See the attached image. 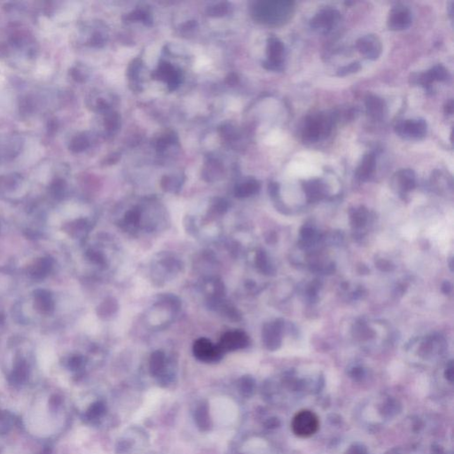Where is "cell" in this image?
<instances>
[{
	"label": "cell",
	"mask_w": 454,
	"mask_h": 454,
	"mask_svg": "<svg viewBox=\"0 0 454 454\" xmlns=\"http://www.w3.org/2000/svg\"><path fill=\"white\" fill-rule=\"evenodd\" d=\"M295 10L294 2L290 0H274L261 3L258 15L263 21L271 24H282L290 21Z\"/></svg>",
	"instance_id": "1"
},
{
	"label": "cell",
	"mask_w": 454,
	"mask_h": 454,
	"mask_svg": "<svg viewBox=\"0 0 454 454\" xmlns=\"http://www.w3.org/2000/svg\"><path fill=\"white\" fill-rule=\"evenodd\" d=\"M333 118L324 114H318L307 118L303 130L304 141L315 143L329 135L333 127Z\"/></svg>",
	"instance_id": "2"
},
{
	"label": "cell",
	"mask_w": 454,
	"mask_h": 454,
	"mask_svg": "<svg viewBox=\"0 0 454 454\" xmlns=\"http://www.w3.org/2000/svg\"><path fill=\"white\" fill-rule=\"evenodd\" d=\"M319 418L311 411H300L294 417L292 429L297 436L309 437L317 432L319 429Z\"/></svg>",
	"instance_id": "3"
},
{
	"label": "cell",
	"mask_w": 454,
	"mask_h": 454,
	"mask_svg": "<svg viewBox=\"0 0 454 454\" xmlns=\"http://www.w3.org/2000/svg\"><path fill=\"white\" fill-rule=\"evenodd\" d=\"M340 14L336 9L326 8L319 10L315 16L311 19V29L319 33H329L331 30L340 22Z\"/></svg>",
	"instance_id": "4"
},
{
	"label": "cell",
	"mask_w": 454,
	"mask_h": 454,
	"mask_svg": "<svg viewBox=\"0 0 454 454\" xmlns=\"http://www.w3.org/2000/svg\"><path fill=\"white\" fill-rule=\"evenodd\" d=\"M427 131L428 125L423 119H408L400 122L395 127V133L407 139H423Z\"/></svg>",
	"instance_id": "5"
},
{
	"label": "cell",
	"mask_w": 454,
	"mask_h": 454,
	"mask_svg": "<svg viewBox=\"0 0 454 454\" xmlns=\"http://www.w3.org/2000/svg\"><path fill=\"white\" fill-rule=\"evenodd\" d=\"M22 147L23 139L18 134H0V162L17 157Z\"/></svg>",
	"instance_id": "6"
},
{
	"label": "cell",
	"mask_w": 454,
	"mask_h": 454,
	"mask_svg": "<svg viewBox=\"0 0 454 454\" xmlns=\"http://www.w3.org/2000/svg\"><path fill=\"white\" fill-rule=\"evenodd\" d=\"M194 354L196 359L203 362H216L222 358L223 352L217 345H213L206 338L198 339L194 345Z\"/></svg>",
	"instance_id": "7"
},
{
	"label": "cell",
	"mask_w": 454,
	"mask_h": 454,
	"mask_svg": "<svg viewBox=\"0 0 454 454\" xmlns=\"http://www.w3.org/2000/svg\"><path fill=\"white\" fill-rule=\"evenodd\" d=\"M412 24V13L408 8L398 5L392 8L388 17V26L389 30H407Z\"/></svg>",
	"instance_id": "8"
},
{
	"label": "cell",
	"mask_w": 454,
	"mask_h": 454,
	"mask_svg": "<svg viewBox=\"0 0 454 454\" xmlns=\"http://www.w3.org/2000/svg\"><path fill=\"white\" fill-rule=\"evenodd\" d=\"M356 47L358 51L364 55L366 59H378L381 53V43L379 37L375 35H366L357 40Z\"/></svg>",
	"instance_id": "9"
},
{
	"label": "cell",
	"mask_w": 454,
	"mask_h": 454,
	"mask_svg": "<svg viewBox=\"0 0 454 454\" xmlns=\"http://www.w3.org/2000/svg\"><path fill=\"white\" fill-rule=\"evenodd\" d=\"M26 189L24 178L18 173H11L0 176V196L8 197Z\"/></svg>",
	"instance_id": "10"
},
{
	"label": "cell",
	"mask_w": 454,
	"mask_h": 454,
	"mask_svg": "<svg viewBox=\"0 0 454 454\" xmlns=\"http://www.w3.org/2000/svg\"><path fill=\"white\" fill-rule=\"evenodd\" d=\"M249 337L244 332L232 331L223 334L217 346L223 353L245 348L249 345Z\"/></svg>",
	"instance_id": "11"
},
{
	"label": "cell",
	"mask_w": 454,
	"mask_h": 454,
	"mask_svg": "<svg viewBox=\"0 0 454 454\" xmlns=\"http://www.w3.org/2000/svg\"><path fill=\"white\" fill-rule=\"evenodd\" d=\"M283 53H284V45L281 41L271 37L268 40V69L271 70H279L281 69L282 63H283Z\"/></svg>",
	"instance_id": "12"
},
{
	"label": "cell",
	"mask_w": 454,
	"mask_h": 454,
	"mask_svg": "<svg viewBox=\"0 0 454 454\" xmlns=\"http://www.w3.org/2000/svg\"><path fill=\"white\" fill-rule=\"evenodd\" d=\"M366 113L374 120H381L384 118L387 111V106L384 100L376 95H367L366 100Z\"/></svg>",
	"instance_id": "13"
},
{
	"label": "cell",
	"mask_w": 454,
	"mask_h": 454,
	"mask_svg": "<svg viewBox=\"0 0 454 454\" xmlns=\"http://www.w3.org/2000/svg\"><path fill=\"white\" fill-rule=\"evenodd\" d=\"M35 307L42 314H50L54 310V301L47 290H38L34 293Z\"/></svg>",
	"instance_id": "14"
},
{
	"label": "cell",
	"mask_w": 454,
	"mask_h": 454,
	"mask_svg": "<svg viewBox=\"0 0 454 454\" xmlns=\"http://www.w3.org/2000/svg\"><path fill=\"white\" fill-rule=\"evenodd\" d=\"M376 159L374 154H367L363 157L356 172V176L360 181H367L374 173Z\"/></svg>",
	"instance_id": "15"
},
{
	"label": "cell",
	"mask_w": 454,
	"mask_h": 454,
	"mask_svg": "<svg viewBox=\"0 0 454 454\" xmlns=\"http://www.w3.org/2000/svg\"><path fill=\"white\" fill-rule=\"evenodd\" d=\"M281 330V324L276 322L273 325H267L263 330V339L264 344L270 350H275L280 345L279 333Z\"/></svg>",
	"instance_id": "16"
},
{
	"label": "cell",
	"mask_w": 454,
	"mask_h": 454,
	"mask_svg": "<svg viewBox=\"0 0 454 454\" xmlns=\"http://www.w3.org/2000/svg\"><path fill=\"white\" fill-rule=\"evenodd\" d=\"M52 268V260L49 257H43L36 261L29 270V273L35 279L45 278Z\"/></svg>",
	"instance_id": "17"
},
{
	"label": "cell",
	"mask_w": 454,
	"mask_h": 454,
	"mask_svg": "<svg viewBox=\"0 0 454 454\" xmlns=\"http://www.w3.org/2000/svg\"><path fill=\"white\" fill-rule=\"evenodd\" d=\"M395 180L396 184L400 186V189L404 192L413 190L416 186L415 173L410 168L400 169L395 173Z\"/></svg>",
	"instance_id": "18"
},
{
	"label": "cell",
	"mask_w": 454,
	"mask_h": 454,
	"mask_svg": "<svg viewBox=\"0 0 454 454\" xmlns=\"http://www.w3.org/2000/svg\"><path fill=\"white\" fill-rule=\"evenodd\" d=\"M304 191L307 194L309 200L311 202H316L321 200L325 196L326 187L319 180H313L308 181L304 184Z\"/></svg>",
	"instance_id": "19"
},
{
	"label": "cell",
	"mask_w": 454,
	"mask_h": 454,
	"mask_svg": "<svg viewBox=\"0 0 454 454\" xmlns=\"http://www.w3.org/2000/svg\"><path fill=\"white\" fill-rule=\"evenodd\" d=\"M165 367V355L161 351H156L151 355L149 369L152 375L159 376Z\"/></svg>",
	"instance_id": "20"
},
{
	"label": "cell",
	"mask_w": 454,
	"mask_h": 454,
	"mask_svg": "<svg viewBox=\"0 0 454 454\" xmlns=\"http://www.w3.org/2000/svg\"><path fill=\"white\" fill-rule=\"evenodd\" d=\"M195 421L197 423L198 427L202 430H209L211 426L210 422V418H209V409L207 405H201L198 407L197 410L194 414Z\"/></svg>",
	"instance_id": "21"
},
{
	"label": "cell",
	"mask_w": 454,
	"mask_h": 454,
	"mask_svg": "<svg viewBox=\"0 0 454 454\" xmlns=\"http://www.w3.org/2000/svg\"><path fill=\"white\" fill-rule=\"evenodd\" d=\"M67 184L62 178H56L49 186V194L55 200H62L65 196Z\"/></svg>",
	"instance_id": "22"
},
{
	"label": "cell",
	"mask_w": 454,
	"mask_h": 454,
	"mask_svg": "<svg viewBox=\"0 0 454 454\" xmlns=\"http://www.w3.org/2000/svg\"><path fill=\"white\" fill-rule=\"evenodd\" d=\"M89 146V141L87 137L85 135H77L70 141V149L73 152L78 153L81 151L86 149Z\"/></svg>",
	"instance_id": "23"
},
{
	"label": "cell",
	"mask_w": 454,
	"mask_h": 454,
	"mask_svg": "<svg viewBox=\"0 0 454 454\" xmlns=\"http://www.w3.org/2000/svg\"><path fill=\"white\" fill-rule=\"evenodd\" d=\"M429 71L434 82L435 81L443 82V81H446L450 77V74L448 72V70L443 65H440V64L433 67L432 69L429 70Z\"/></svg>",
	"instance_id": "24"
},
{
	"label": "cell",
	"mask_w": 454,
	"mask_h": 454,
	"mask_svg": "<svg viewBox=\"0 0 454 454\" xmlns=\"http://www.w3.org/2000/svg\"><path fill=\"white\" fill-rule=\"evenodd\" d=\"M259 190V184L257 181H251L249 183L244 184L237 191V196L246 197L253 194H256Z\"/></svg>",
	"instance_id": "25"
},
{
	"label": "cell",
	"mask_w": 454,
	"mask_h": 454,
	"mask_svg": "<svg viewBox=\"0 0 454 454\" xmlns=\"http://www.w3.org/2000/svg\"><path fill=\"white\" fill-rule=\"evenodd\" d=\"M360 69H361L360 63H358V62L352 63H351V64L347 65V66L342 67V68H340V69L338 70V71H337V76H339V77H345V76H348V75H351V74L358 72Z\"/></svg>",
	"instance_id": "26"
},
{
	"label": "cell",
	"mask_w": 454,
	"mask_h": 454,
	"mask_svg": "<svg viewBox=\"0 0 454 454\" xmlns=\"http://www.w3.org/2000/svg\"><path fill=\"white\" fill-rule=\"evenodd\" d=\"M367 211L365 208H360L355 211L354 215L352 216V223L356 227L363 226L366 221Z\"/></svg>",
	"instance_id": "27"
},
{
	"label": "cell",
	"mask_w": 454,
	"mask_h": 454,
	"mask_svg": "<svg viewBox=\"0 0 454 454\" xmlns=\"http://www.w3.org/2000/svg\"><path fill=\"white\" fill-rule=\"evenodd\" d=\"M86 230V222L84 220H77L75 223H71L70 234L75 237L80 236Z\"/></svg>",
	"instance_id": "28"
},
{
	"label": "cell",
	"mask_w": 454,
	"mask_h": 454,
	"mask_svg": "<svg viewBox=\"0 0 454 454\" xmlns=\"http://www.w3.org/2000/svg\"><path fill=\"white\" fill-rule=\"evenodd\" d=\"M256 262H257L258 268H260L261 271L266 272V273L271 272L270 266H269V264H268L267 257H266V255H265V253L264 251H260V252L257 253Z\"/></svg>",
	"instance_id": "29"
},
{
	"label": "cell",
	"mask_w": 454,
	"mask_h": 454,
	"mask_svg": "<svg viewBox=\"0 0 454 454\" xmlns=\"http://www.w3.org/2000/svg\"><path fill=\"white\" fill-rule=\"evenodd\" d=\"M125 222L128 224L136 225L139 222V213L138 211L131 210L125 215Z\"/></svg>",
	"instance_id": "30"
},
{
	"label": "cell",
	"mask_w": 454,
	"mask_h": 454,
	"mask_svg": "<svg viewBox=\"0 0 454 454\" xmlns=\"http://www.w3.org/2000/svg\"><path fill=\"white\" fill-rule=\"evenodd\" d=\"M252 380L250 378H242V381H241V389L244 394H247L248 392L252 389Z\"/></svg>",
	"instance_id": "31"
},
{
	"label": "cell",
	"mask_w": 454,
	"mask_h": 454,
	"mask_svg": "<svg viewBox=\"0 0 454 454\" xmlns=\"http://www.w3.org/2000/svg\"><path fill=\"white\" fill-rule=\"evenodd\" d=\"M87 257H88L90 260L92 261L93 263H95L97 264H103V262H104L101 254H99V252H96V251H88Z\"/></svg>",
	"instance_id": "32"
},
{
	"label": "cell",
	"mask_w": 454,
	"mask_h": 454,
	"mask_svg": "<svg viewBox=\"0 0 454 454\" xmlns=\"http://www.w3.org/2000/svg\"><path fill=\"white\" fill-rule=\"evenodd\" d=\"M105 411V407L101 403H97L92 407V410L90 412V414L92 417H98L99 415L103 414V412Z\"/></svg>",
	"instance_id": "33"
},
{
	"label": "cell",
	"mask_w": 454,
	"mask_h": 454,
	"mask_svg": "<svg viewBox=\"0 0 454 454\" xmlns=\"http://www.w3.org/2000/svg\"><path fill=\"white\" fill-rule=\"evenodd\" d=\"M378 268L381 271H391L393 269L391 264L388 261L381 260L377 263Z\"/></svg>",
	"instance_id": "34"
},
{
	"label": "cell",
	"mask_w": 454,
	"mask_h": 454,
	"mask_svg": "<svg viewBox=\"0 0 454 454\" xmlns=\"http://www.w3.org/2000/svg\"><path fill=\"white\" fill-rule=\"evenodd\" d=\"M82 364H83V359H81L80 357H75L70 360V365L74 368H79Z\"/></svg>",
	"instance_id": "35"
},
{
	"label": "cell",
	"mask_w": 454,
	"mask_h": 454,
	"mask_svg": "<svg viewBox=\"0 0 454 454\" xmlns=\"http://www.w3.org/2000/svg\"><path fill=\"white\" fill-rule=\"evenodd\" d=\"M302 236L304 237V238H311L314 235V231L311 229V228H304V230L302 231Z\"/></svg>",
	"instance_id": "36"
},
{
	"label": "cell",
	"mask_w": 454,
	"mask_h": 454,
	"mask_svg": "<svg viewBox=\"0 0 454 454\" xmlns=\"http://www.w3.org/2000/svg\"><path fill=\"white\" fill-rule=\"evenodd\" d=\"M444 112L447 115H451L453 113V100H450L449 102H447L444 106Z\"/></svg>",
	"instance_id": "37"
},
{
	"label": "cell",
	"mask_w": 454,
	"mask_h": 454,
	"mask_svg": "<svg viewBox=\"0 0 454 454\" xmlns=\"http://www.w3.org/2000/svg\"><path fill=\"white\" fill-rule=\"evenodd\" d=\"M442 290H443V293H450V291H451V285H450L449 282H445V283H444V284H443V285Z\"/></svg>",
	"instance_id": "38"
}]
</instances>
